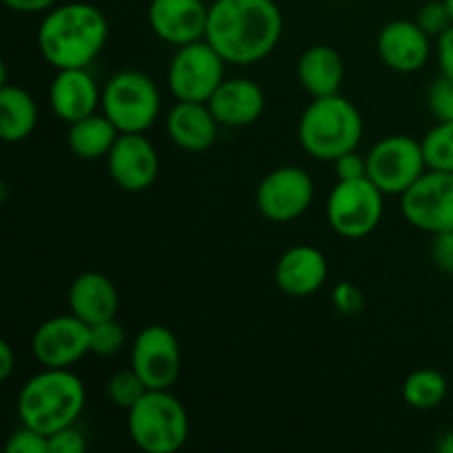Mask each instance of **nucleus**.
<instances>
[{"instance_id":"nucleus-1","label":"nucleus","mask_w":453,"mask_h":453,"mask_svg":"<svg viewBox=\"0 0 453 453\" xmlns=\"http://www.w3.org/2000/svg\"><path fill=\"white\" fill-rule=\"evenodd\" d=\"M283 34L274 0H215L208 7L206 40L228 65H255L277 49Z\"/></svg>"},{"instance_id":"nucleus-38","label":"nucleus","mask_w":453,"mask_h":453,"mask_svg":"<svg viewBox=\"0 0 453 453\" xmlns=\"http://www.w3.org/2000/svg\"><path fill=\"white\" fill-rule=\"evenodd\" d=\"M16 367V352L7 341H0V380H9Z\"/></svg>"},{"instance_id":"nucleus-19","label":"nucleus","mask_w":453,"mask_h":453,"mask_svg":"<svg viewBox=\"0 0 453 453\" xmlns=\"http://www.w3.org/2000/svg\"><path fill=\"white\" fill-rule=\"evenodd\" d=\"M327 279V259L319 248L295 246L283 252L274 268V283L279 290L295 299L314 295Z\"/></svg>"},{"instance_id":"nucleus-7","label":"nucleus","mask_w":453,"mask_h":453,"mask_svg":"<svg viewBox=\"0 0 453 453\" xmlns=\"http://www.w3.org/2000/svg\"><path fill=\"white\" fill-rule=\"evenodd\" d=\"M383 197L385 193L370 177L336 181L327 195V224L345 239L367 237L379 228L383 217Z\"/></svg>"},{"instance_id":"nucleus-2","label":"nucleus","mask_w":453,"mask_h":453,"mask_svg":"<svg viewBox=\"0 0 453 453\" xmlns=\"http://www.w3.org/2000/svg\"><path fill=\"white\" fill-rule=\"evenodd\" d=\"M109 40V20L88 3L56 4L38 27V49L56 71L88 69Z\"/></svg>"},{"instance_id":"nucleus-36","label":"nucleus","mask_w":453,"mask_h":453,"mask_svg":"<svg viewBox=\"0 0 453 453\" xmlns=\"http://www.w3.org/2000/svg\"><path fill=\"white\" fill-rule=\"evenodd\" d=\"M436 56L441 75L453 80V25L436 38Z\"/></svg>"},{"instance_id":"nucleus-30","label":"nucleus","mask_w":453,"mask_h":453,"mask_svg":"<svg viewBox=\"0 0 453 453\" xmlns=\"http://www.w3.org/2000/svg\"><path fill=\"white\" fill-rule=\"evenodd\" d=\"M427 104L429 111L434 113V118L438 122H453V80L441 78L432 84L429 88V96H427Z\"/></svg>"},{"instance_id":"nucleus-5","label":"nucleus","mask_w":453,"mask_h":453,"mask_svg":"<svg viewBox=\"0 0 453 453\" xmlns=\"http://www.w3.org/2000/svg\"><path fill=\"white\" fill-rule=\"evenodd\" d=\"M128 436L146 453H175L188 441L186 407L171 389H149L128 410Z\"/></svg>"},{"instance_id":"nucleus-35","label":"nucleus","mask_w":453,"mask_h":453,"mask_svg":"<svg viewBox=\"0 0 453 453\" xmlns=\"http://www.w3.org/2000/svg\"><path fill=\"white\" fill-rule=\"evenodd\" d=\"M332 164H334V175L339 177V181L367 177V157H361L357 150H349V153L341 155Z\"/></svg>"},{"instance_id":"nucleus-32","label":"nucleus","mask_w":453,"mask_h":453,"mask_svg":"<svg viewBox=\"0 0 453 453\" xmlns=\"http://www.w3.org/2000/svg\"><path fill=\"white\" fill-rule=\"evenodd\" d=\"M7 453H49V436L35 432V429L20 425V429L9 436L7 445H4Z\"/></svg>"},{"instance_id":"nucleus-27","label":"nucleus","mask_w":453,"mask_h":453,"mask_svg":"<svg viewBox=\"0 0 453 453\" xmlns=\"http://www.w3.org/2000/svg\"><path fill=\"white\" fill-rule=\"evenodd\" d=\"M149 392V388L144 385V380L140 379L133 367L128 370H119L106 380V396L119 410H131L137 401H140L144 394Z\"/></svg>"},{"instance_id":"nucleus-39","label":"nucleus","mask_w":453,"mask_h":453,"mask_svg":"<svg viewBox=\"0 0 453 453\" xmlns=\"http://www.w3.org/2000/svg\"><path fill=\"white\" fill-rule=\"evenodd\" d=\"M436 449L441 451V453H453V429H451V432H447L445 436H442L441 441H438Z\"/></svg>"},{"instance_id":"nucleus-18","label":"nucleus","mask_w":453,"mask_h":453,"mask_svg":"<svg viewBox=\"0 0 453 453\" xmlns=\"http://www.w3.org/2000/svg\"><path fill=\"white\" fill-rule=\"evenodd\" d=\"M219 127L242 128L255 124L265 111V93L255 80L226 78L208 100Z\"/></svg>"},{"instance_id":"nucleus-33","label":"nucleus","mask_w":453,"mask_h":453,"mask_svg":"<svg viewBox=\"0 0 453 453\" xmlns=\"http://www.w3.org/2000/svg\"><path fill=\"white\" fill-rule=\"evenodd\" d=\"M84 449H87V441L82 432L75 429V425L49 436V453H82Z\"/></svg>"},{"instance_id":"nucleus-17","label":"nucleus","mask_w":453,"mask_h":453,"mask_svg":"<svg viewBox=\"0 0 453 453\" xmlns=\"http://www.w3.org/2000/svg\"><path fill=\"white\" fill-rule=\"evenodd\" d=\"M53 113L66 124L88 118L102 104V91L88 69H60L49 88Z\"/></svg>"},{"instance_id":"nucleus-3","label":"nucleus","mask_w":453,"mask_h":453,"mask_svg":"<svg viewBox=\"0 0 453 453\" xmlns=\"http://www.w3.org/2000/svg\"><path fill=\"white\" fill-rule=\"evenodd\" d=\"M87 405V389L80 376L69 367L56 370L44 367L25 380L18 394V418L20 425L51 436L71 427Z\"/></svg>"},{"instance_id":"nucleus-37","label":"nucleus","mask_w":453,"mask_h":453,"mask_svg":"<svg viewBox=\"0 0 453 453\" xmlns=\"http://www.w3.org/2000/svg\"><path fill=\"white\" fill-rule=\"evenodd\" d=\"M4 7L18 13H47L56 7L58 0H3Z\"/></svg>"},{"instance_id":"nucleus-15","label":"nucleus","mask_w":453,"mask_h":453,"mask_svg":"<svg viewBox=\"0 0 453 453\" xmlns=\"http://www.w3.org/2000/svg\"><path fill=\"white\" fill-rule=\"evenodd\" d=\"M150 31L175 47L206 38L208 4L203 0H150Z\"/></svg>"},{"instance_id":"nucleus-9","label":"nucleus","mask_w":453,"mask_h":453,"mask_svg":"<svg viewBox=\"0 0 453 453\" xmlns=\"http://www.w3.org/2000/svg\"><path fill=\"white\" fill-rule=\"evenodd\" d=\"M427 171L420 140L410 135H388L376 142L367 155V177L385 195L401 197Z\"/></svg>"},{"instance_id":"nucleus-14","label":"nucleus","mask_w":453,"mask_h":453,"mask_svg":"<svg viewBox=\"0 0 453 453\" xmlns=\"http://www.w3.org/2000/svg\"><path fill=\"white\" fill-rule=\"evenodd\" d=\"M106 168L115 184L127 193L150 188L159 175V155L144 133H119L106 155Z\"/></svg>"},{"instance_id":"nucleus-22","label":"nucleus","mask_w":453,"mask_h":453,"mask_svg":"<svg viewBox=\"0 0 453 453\" xmlns=\"http://www.w3.org/2000/svg\"><path fill=\"white\" fill-rule=\"evenodd\" d=\"M345 65L336 49L327 44H314L301 53L296 62V78L312 97H326L339 93L343 84Z\"/></svg>"},{"instance_id":"nucleus-25","label":"nucleus","mask_w":453,"mask_h":453,"mask_svg":"<svg viewBox=\"0 0 453 453\" xmlns=\"http://www.w3.org/2000/svg\"><path fill=\"white\" fill-rule=\"evenodd\" d=\"M447 379L442 372L434 367H423V370L411 372L403 383V401L418 411L436 410L447 398Z\"/></svg>"},{"instance_id":"nucleus-28","label":"nucleus","mask_w":453,"mask_h":453,"mask_svg":"<svg viewBox=\"0 0 453 453\" xmlns=\"http://www.w3.org/2000/svg\"><path fill=\"white\" fill-rule=\"evenodd\" d=\"M127 343V330L118 319H109V321H100L91 326V352L97 357H115L124 349Z\"/></svg>"},{"instance_id":"nucleus-26","label":"nucleus","mask_w":453,"mask_h":453,"mask_svg":"<svg viewBox=\"0 0 453 453\" xmlns=\"http://www.w3.org/2000/svg\"><path fill=\"white\" fill-rule=\"evenodd\" d=\"M420 146L427 168L453 173V122H438L429 128Z\"/></svg>"},{"instance_id":"nucleus-21","label":"nucleus","mask_w":453,"mask_h":453,"mask_svg":"<svg viewBox=\"0 0 453 453\" xmlns=\"http://www.w3.org/2000/svg\"><path fill=\"white\" fill-rule=\"evenodd\" d=\"M66 301H69L71 314L82 319L88 326L115 319L119 310L118 288L106 274L96 273V270H88L73 279Z\"/></svg>"},{"instance_id":"nucleus-16","label":"nucleus","mask_w":453,"mask_h":453,"mask_svg":"<svg viewBox=\"0 0 453 453\" xmlns=\"http://www.w3.org/2000/svg\"><path fill=\"white\" fill-rule=\"evenodd\" d=\"M379 56L388 69L396 73H414L429 60L432 44L416 20H392L379 31Z\"/></svg>"},{"instance_id":"nucleus-12","label":"nucleus","mask_w":453,"mask_h":453,"mask_svg":"<svg viewBox=\"0 0 453 453\" xmlns=\"http://www.w3.org/2000/svg\"><path fill=\"white\" fill-rule=\"evenodd\" d=\"M131 367L149 389H171L181 374V348L164 326H149L135 336Z\"/></svg>"},{"instance_id":"nucleus-20","label":"nucleus","mask_w":453,"mask_h":453,"mask_svg":"<svg viewBox=\"0 0 453 453\" xmlns=\"http://www.w3.org/2000/svg\"><path fill=\"white\" fill-rule=\"evenodd\" d=\"M219 122L212 115L208 102H181L168 111L166 135L180 149L188 153H203L217 140Z\"/></svg>"},{"instance_id":"nucleus-13","label":"nucleus","mask_w":453,"mask_h":453,"mask_svg":"<svg viewBox=\"0 0 453 453\" xmlns=\"http://www.w3.org/2000/svg\"><path fill=\"white\" fill-rule=\"evenodd\" d=\"M31 352L42 367H71L91 352V326L71 312L47 319L31 336Z\"/></svg>"},{"instance_id":"nucleus-8","label":"nucleus","mask_w":453,"mask_h":453,"mask_svg":"<svg viewBox=\"0 0 453 453\" xmlns=\"http://www.w3.org/2000/svg\"><path fill=\"white\" fill-rule=\"evenodd\" d=\"M226 65L206 38L177 47L168 65V88L181 102H208L226 80Z\"/></svg>"},{"instance_id":"nucleus-31","label":"nucleus","mask_w":453,"mask_h":453,"mask_svg":"<svg viewBox=\"0 0 453 453\" xmlns=\"http://www.w3.org/2000/svg\"><path fill=\"white\" fill-rule=\"evenodd\" d=\"M330 299L336 312L343 314V317H357V314H361L363 308H365V296H363L361 288L354 286L352 281L336 283Z\"/></svg>"},{"instance_id":"nucleus-11","label":"nucleus","mask_w":453,"mask_h":453,"mask_svg":"<svg viewBox=\"0 0 453 453\" xmlns=\"http://www.w3.org/2000/svg\"><path fill=\"white\" fill-rule=\"evenodd\" d=\"M314 199V181L303 168L279 166L259 181L257 211L274 224H288L308 212Z\"/></svg>"},{"instance_id":"nucleus-6","label":"nucleus","mask_w":453,"mask_h":453,"mask_svg":"<svg viewBox=\"0 0 453 453\" xmlns=\"http://www.w3.org/2000/svg\"><path fill=\"white\" fill-rule=\"evenodd\" d=\"M102 113L119 133H146L159 118L162 96L157 84L142 71H119L102 88Z\"/></svg>"},{"instance_id":"nucleus-40","label":"nucleus","mask_w":453,"mask_h":453,"mask_svg":"<svg viewBox=\"0 0 453 453\" xmlns=\"http://www.w3.org/2000/svg\"><path fill=\"white\" fill-rule=\"evenodd\" d=\"M445 4H447V9H449V13H451V18H453V0H445Z\"/></svg>"},{"instance_id":"nucleus-24","label":"nucleus","mask_w":453,"mask_h":453,"mask_svg":"<svg viewBox=\"0 0 453 453\" xmlns=\"http://www.w3.org/2000/svg\"><path fill=\"white\" fill-rule=\"evenodd\" d=\"M118 137V127L104 113H93L88 118L69 124L66 142H69L71 153L78 155L80 159H100L111 153Z\"/></svg>"},{"instance_id":"nucleus-4","label":"nucleus","mask_w":453,"mask_h":453,"mask_svg":"<svg viewBox=\"0 0 453 453\" xmlns=\"http://www.w3.org/2000/svg\"><path fill=\"white\" fill-rule=\"evenodd\" d=\"M363 140V118L343 96L314 97L299 119V142L305 153L321 162H334L357 150Z\"/></svg>"},{"instance_id":"nucleus-10","label":"nucleus","mask_w":453,"mask_h":453,"mask_svg":"<svg viewBox=\"0 0 453 453\" xmlns=\"http://www.w3.org/2000/svg\"><path fill=\"white\" fill-rule=\"evenodd\" d=\"M401 212L407 224L423 233L453 230V173L427 168L401 195Z\"/></svg>"},{"instance_id":"nucleus-29","label":"nucleus","mask_w":453,"mask_h":453,"mask_svg":"<svg viewBox=\"0 0 453 453\" xmlns=\"http://www.w3.org/2000/svg\"><path fill=\"white\" fill-rule=\"evenodd\" d=\"M416 22H418V27L429 35V38H438V35L445 34V31L453 25V18L449 9H447L445 0H432V3L423 4V7L418 9Z\"/></svg>"},{"instance_id":"nucleus-23","label":"nucleus","mask_w":453,"mask_h":453,"mask_svg":"<svg viewBox=\"0 0 453 453\" xmlns=\"http://www.w3.org/2000/svg\"><path fill=\"white\" fill-rule=\"evenodd\" d=\"M38 104L29 91L16 84L0 88V137L7 144H18L35 131Z\"/></svg>"},{"instance_id":"nucleus-34","label":"nucleus","mask_w":453,"mask_h":453,"mask_svg":"<svg viewBox=\"0 0 453 453\" xmlns=\"http://www.w3.org/2000/svg\"><path fill=\"white\" fill-rule=\"evenodd\" d=\"M432 237L429 255H432L434 265L442 273L453 274V230H445V233L432 234Z\"/></svg>"}]
</instances>
